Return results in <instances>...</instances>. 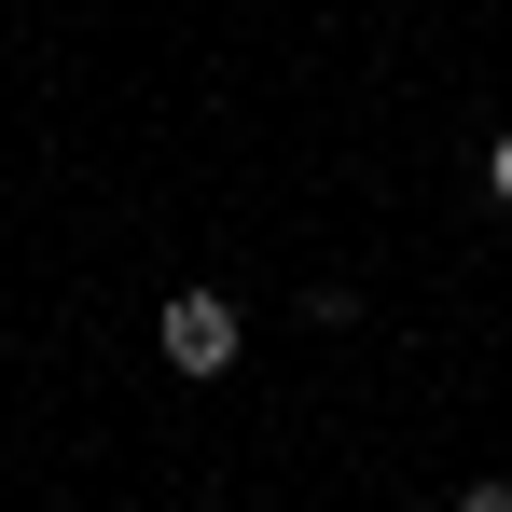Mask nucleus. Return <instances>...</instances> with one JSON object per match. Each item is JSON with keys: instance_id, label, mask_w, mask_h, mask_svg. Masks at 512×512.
I'll return each mask as SVG.
<instances>
[{"instance_id": "nucleus-3", "label": "nucleus", "mask_w": 512, "mask_h": 512, "mask_svg": "<svg viewBox=\"0 0 512 512\" xmlns=\"http://www.w3.org/2000/svg\"><path fill=\"white\" fill-rule=\"evenodd\" d=\"M443 512H512V485H457V499H443Z\"/></svg>"}, {"instance_id": "nucleus-1", "label": "nucleus", "mask_w": 512, "mask_h": 512, "mask_svg": "<svg viewBox=\"0 0 512 512\" xmlns=\"http://www.w3.org/2000/svg\"><path fill=\"white\" fill-rule=\"evenodd\" d=\"M153 346H167V374L222 388V374L250 360V319H236V291H208V277H194V291H167V305H153Z\"/></svg>"}, {"instance_id": "nucleus-2", "label": "nucleus", "mask_w": 512, "mask_h": 512, "mask_svg": "<svg viewBox=\"0 0 512 512\" xmlns=\"http://www.w3.org/2000/svg\"><path fill=\"white\" fill-rule=\"evenodd\" d=\"M485 194H499V208H512V125H499V139H485Z\"/></svg>"}]
</instances>
